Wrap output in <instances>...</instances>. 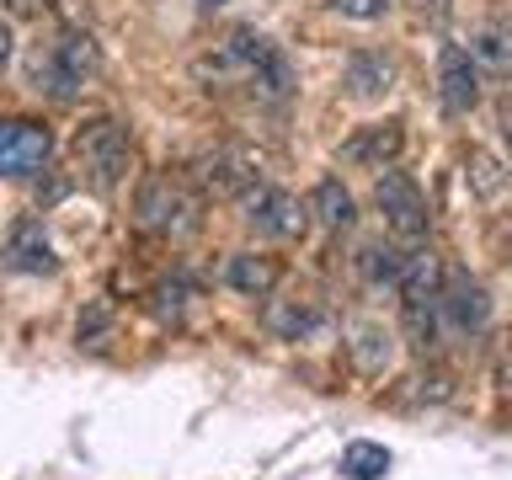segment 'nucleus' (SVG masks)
<instances>
[{"instance_id":"2","label":"nucleus","mask_w":512,"mask_h":480,"mask_svg":"<svg viewBox=\"0 0 512 480\" xmlns=\"http://www.w3.org/2000/svg\"><path fill=\"white\" fill-rule=\"evenodd\" d=\"M96 75H102V48H96V38L80 27L59 32V38L43 43V48H32V59H27L32 91L54 96V102H75Z\"/></svg>"},{"instance_id":"23","label":"nucleus","mask_w":512,"mask_h":480,"mask_svg":"<svg viewBox=\"0 0 512 480\" xmlns=\"http://www.w3.org/2000/svg\"><path fill=\"white\" fill-rule=\"evenodd\" d=\"M11 59V16H0V64Z\"/></svg>"},{"instance_id":"8","label":"nucleus","mask_w":512,"mask_h":480,"mask_svg":"<svg viewBox=\"0 0 512 480\" xmlns=\"http://www.w3.org/2000/svg\"><path fill=\"white\" fill-rule=\"evenodd\" d=\"M438 96H443V107L454 112V118L475 112V102H480V70L459 43H448L443 59H438Z\"/></svg>"},{"instance_id":"3","label":"nucleus","mask_w":512,"mask_h":480,"mask_svg":"<svg viewBox=\"0 0 512 480\" xmlns=\"http://www.w3.org/2000/svg\"><path fill=\"white\" fill-rule=\"evenodd\" d=\"M75 166L80 176H86L91 192H118V182L128 176V166H134V139H128L123 123L112 118H96L75 134Z\"/></svg>"},{"instance_id":"7","label":"nucleus","mask_w":512,"mask_h":480,"mask_svg":"<svg viewBox=\"0 0 512 480\" xmlns=\"http://www.w3.org/2000/svg\"><path fill=\"white\" fill-rule=\"evenodd\" d=\"M374 203H379V214L390 219V230L395 235H427V198L416 192V182L406 171H395V166H379V182H374Z\"/></svg>"},{"instance_id":"19","label":"nucleus","mask_w":512,"mask_h":480,"mask_svg":"<svg viewBox=\"0 0 512 480\" xmlns=\"http://www.w3.org/2000/svg\"><path fill=\"white\" fill-rule=\"evenodd\" d=\"M342 470L352 480H379L384 470H390V448H379V443H347Z\"/></svg>"},{"instance_id":"24","label":"nucleus","mask_w":512,"mask_h":480,"mask_svg":"<svg viewBox=\"0 0 512 480\" xmlns=\"http://www.w3.org/2000/svg\"><path fill=\"white\" fill-rule=\"evenodd\" d=\"M411 11H416V16H438L443 0H411Z\"/></svg>"},{"instance_id":"18","label":"nucleus","mask_w":512,"mask_h":480,"mask_svg":"<svg viewBox=\"0 0 512 480\" xmlns=\"http://www.w3.org/2000/svg\"><path fill=\"white\" fill-rule=\"evenodd\" d=\"M464 176H470V187L480 192V198H496V192L507 187V171H502V160L486 155V150H470L464 155Z\"/></svg>"},{"instance_id":"21","label":"nucleus","mask_w":512,"mask_h":480,"mask_svg":"<svg viewBox=\"0 0 512 480\" xmlns=\"http://www.w3.org/2000/svg\"><path fill=\"white\" fill-rule=\"evenodd\" d=\"M358 272H363L368 283H395L400 251H395V246H363V251H358Z\"/></svg>"},{"instance_id":"26","label":"nucleus","mask_w":512,"mask_h":480,"mask_svg":"<svg viewBox=\"0 0 512 480\" xmlns=\"http://www.w3.org/2000/svg\"><path fill=\"white\" fill-rule=\"evenodd\" d=\"M198 6H203V11H219V6H224V0H198Z\"/></svg>"},{"instance_id":"20","label":"nucleus","mask_w":512,"mask_h":480,"mask_svg":"<svg viewBox=\"0 0 512 480\" xmlns=\"http://www.w3.org/2000/svg\"><path fill=\"white\" fill-rule=\"evenodd\" d=\"M267 326L278 331V336H288V342H299V336H310L320 326V310H315V304H288V310H272L267 315Z\"/></svg>"},{"instance_id":"13","label":"nucleus","mask_w":512,"mask_h":480,"mask_svg":"<svg viewBox=\"0 0 512 480\" xmlns=\"http://www.w3.org/2000/svg\"><path fill=\"white\" fill-rule=\"evenodd\" d=\"M6 267H11V272H54V267H59V262H54V251H48V240H43V230H38L32 219L11 235Z\"/></svg>"},{"instance_id":"6","label":"nucleus","mask_w":512,"mask_h":480,"mask_svg":"<svg viewBox=\"0 0 512 480\" xmlns=\"http://www.w3.org/2000/svg\"><path fill=\"white\" fill-rule=\"evenodd\" d=\"M240 203H246V224H251V230L272 235V240H299L304 224H310V208H304L294 192H283V187H262V182H256Z\"/></svg>"},{"instance_id":"12","label":"nucleus","mask_w":512,"mask_h":480,"mask_svg":"<svg viewBox=\"0 0 512 480\" xmlns=\"http://www.w3.org/2000/svg\"><path fill=\"white\" fill-rule=\"evenodd\" d=\"M230 288L235 294H246V299H267L272 288H278V278H283V262L278 256H256V251H240V256H230Z\"/></svg>"},{"instance_id":"17","label":"nucleus","mask_w":512,"mask_h":480,"mask_svg":"<svg viewBox=\"0 0 512 480\" xmlns=\"http://www.w3.org/2000/svg\"><path fill=\"white\" fill-rule=\"evenodd\" d=\"M352 358H358L363 374H384L390 368V336L379 326H358L352 331Z\"/></svg>"},{"instance_id":"22","label":"nucleus","mask_w":512,"mask_h":480,"mask_svg":"<svg viewBox=\"0 0 512 480\" xmlns=\"http://www.w3.org/2000/svg\"><path fill=\"white\" fill-rule=\"evenodd\" d=\"M342 16H352V22H379L384 11H390V0H331Z\"/></svg>"},{"instance_id":"1","label":"nucleus","mask_w":512,"mask_h":480,"mask_svg":"<svg viewBox=\"0 0 512 480\" xmlns=\"http://www.w3.org/2000/svg\"><path fill=\"white\" fill-rule=\"evenodd\" d=\"M192 75H198L208 91H214V86H251V91H262L267 102H283L288 86H294L288 59L262 38V32H251V27L230 32L214 54L192 59Z\"/></svg>"},{"instance_id":"4","label":"nucleus","mask_w":512,"mask_h":480,"mask_svg":"<svg viewBox=\"0 0 512 480\" xmlns=\"http://www.w3.org/2000/svg\"><path fill=\"white\" fill-rule=\"evenodd\" d=\"M54 155V134L32 118H0V176L6 182H27V176L48 171Z\"/></svg>"},{"instance_id":"9","label":"nucleus","mask_w":512,"mask_h":480,"mask_svg":"<svg viewBox=\"0 0 512 480\" xmlns=\"http://www.w3.org/2000/svg\"><path fill=\"white\" fill-rule=\"evenodd\" d=\"M406 150V128H400L395 118H384V123H368L358 128L347 144H342V160L347 166H395V155Z\"/></svg>"},{"instance_id":"10","label":"nucleus","mask_w":512,"mask_h":480,"mask_svg":"<svg viewBox=\"0 0 512 480\" xmlns=\"http://www.w3.org/2000/svg\"><path fill=\"white\" fill-rule=\"evenodd\" d=\"M438 304L448 310V320H454L459 331H486V320H491V299H486V288H480V278H470V272H448V283L438 288Z\"/></svg>"},{"instance_id":"16","label":"nucleus","mask_w":512,"mask_h":480,"mask_svg":"<svg viewBox=\"0 0 512 480\" xmlns=\"http://www.w3.org/2000/svg\"><path fill=\"white\" fill-rule=\"evenodd\" d=\"M390 75H395V64L384 54H352V64H347L352 96H384L390 91Z\"/></svg>"},{"instance_id":"5","label":"nucleus","mask_w":512,"mask_h":480,"mask_svg":"<svg viewBox=\"0 0 512 480\" xmlns=\"http://www.w3.org/2000/svg\"><path fill=\"white\" fill-rule=\"evenodd\" d=\"M139 224L155 235H192L198 230V198L176 176H155L139 198Z\"/></svg>"},{"instance_id":"15","label":"nucleus","mask_w":512,"mask_h":480,"mask_svg":"<svg viewBox=\"0 0 512 480\" xmlns=\"http://www.w3.org/2000/svg\"><path fill=\"white\" fill-rule=\"evenodd\" d=\"M310 214L326 224V230H352V219H358V208H352V192L336 182V176H326V182L315 187V198H310Z\"/></svg>"},{"instance_id":"14","label":"nucleus","mask_w":512,"mask_h":480,"mask_svg":"<svg viewBox=\"0 0 512 480\" xmlns=\"http://www.w3.org/2000/svg\"><path fill=\"white\" fill-rule=\"evenodd\" d=\"M464 54L475 59V70L507 75V70H512V32H507V22H486V27L475 32V43L464 48Z\"/></svg>"},{"instance_id":"25","label":"nucleus","mask_w":512,"mask_h":480,"mask_svg":"<svg viewBox=\"0 0 512 480\" xmlns=\"http://www.w3.org/2000/svg\"><path fill=\"white\" fill-rule=\"evenodd\" d=\"M48 0H11V11H22V16H32V11H43Z\"/></svg>"},{"instance_id":"11","label":"nucleus","mask_w":512,"mask_h":480,"mask_svg":"<svg viewBox=\"0 0 512 480\" xmlns=\"http://www.w3.org/2000/svg\"><path fill=\"white\" fill-rule=\"evenodd\" d=\"M203 182H208V192H219V198H246V192L262 182V171H256L251 150H219V155L203 160Z\"/></svg>"}]
</instances>
